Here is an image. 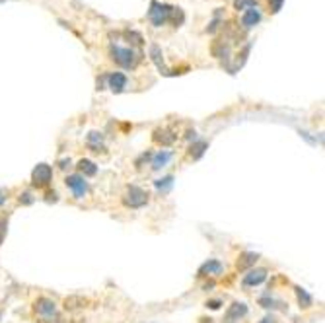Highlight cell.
I'll use <instances>...</instances> for the list:
<instances>
[{
    "instance_id": "cell-1",
    "label": "cell",
    "mask_w": 325,
    "mask_h": 323,
    "mask_svg": "<svg viewBox=\"0 0 325 323\" xmlns=\"http://www.w3.org/2000/svg\"><path fill=\"white\" fill-rule=\"evenodd\" d=\"M148 18L150 21L160 28V26H164L166 21H174L176 26H179L181 21H183V12L179 10V8H171L169 4H164V2H152L150 4V10H148Z\"/></svg>"
},
{
    "instance_id": "cell-2",
    "label": "cell",
    "mask_w": 325,
    "mask_h": 323,
    "mask_svg": "<svg viewBox=\"0 0 325 323\" xmlns=\"http://www.w3.org/2000/svg\"><path fill=\"white\" fill-rule=\"evenodd\" d=\"M123 203L128 208H142L148 203V193L138 185H128L123 195Z\"/></svg>"
},
{
    "instance_id": "cell-3",
    "label": "cell",
    "mask_w": 325,
    "mask_h": 323,
    "mask_svg": "<svg viewBox=\"0 0 325 323\" xmlns=\"http://www.w3.org/2000/svg\"><path fill=\"white\" fill-rule=\"evenodd\" d=\"M111 55H113V60L117 62L119 67H123V69H133L138 60L135 51L123 49V47H119V45H111Z\"/></svg>"
},
{
    "instance_id": "cell-4",
    "label": "cell",
    "mask_w": 325,
    "mask_h": 323,
    "mask_svg": "<svg viewBox=\"0 0 325 323\" xmlns=\"http://www.w3.org/2000/svg\"><path fill=\"white\" fill-rule=\"evenodd\" d=\"M51 179H53V169L47 164H39V166L33 169V174H31V183H33V187H37V189L47 187L51 183Z\"/></svg>"
},
{
    "instance_id": "cell-5",
    "label": "cell",
    "mask_w": 325,
    "mask_h": 323,
    "mask_svg": "<svg viewBox=\"0 0 325 323\" xmlns=\"http://www.w3.org/2000/svg\"><path fill=\"white\" fill-rule=\"evenodd\" d=\"M64 183H67V187L72 191V195L76 197V199H82V197L88 193V181H86V177H82L80 174L67 176Z\"/></svg>"
},
{
    "instance_id": "cell-6",
    "label": "cell",
    "mask_w": 325,
    "mask_h": 323,
    "mask_svg": "<svg viewBox=\"0 0 325 323\" xmlns=\"http://www.w3.org/2000/svg\"><path fill=\"white\" fill-rule=\"evenodd\" d=\"M35 312L39 313L41 317L49 319V317H53V315L57 313V306H55V302H53L51 298L41 296V298H37V302H35Z\"/></svg>"
},
{
    "instance_id": "cell-7",
    "label": "cell",
    "mask_w": 325,
    "mask_h": 323,
    "mask_svg": "<svg viewBox=\"0 0 325 323\" xmlns=\"http://www.w3.org/2000/svg\"><path fill=\"white\" fill-rule=\"evenodd\" d=\"M247 313V306L244 302H234L228 308L226 315H224V323H236L240 321Z\"/></svg>"
},
{
    "instance_id": "cell-8",
    "label": "cell",
    "mask_w": 325,
    "mask_h": 323,
    "mask_svg": "<svg viewBox=\"0 0 325 323\" xmlns=\"http://www.w3.org/2000/svg\"><path fill=\"white\" fill-rule=\"evenodd\" d=\"M267 278V269L259 267V269H251L249 273L244 276V286H257Z\"/></svg>"
},
{
    "instance_id": "cell-9",
    "label": "cell",
    "mask_w": 325,
    "mask_h": 323,
    "mask_svg": "<svg viewBox=\"0 0 325 323\" xmlns=\"http://www.w3.org/2000/svg\"><path fill=\"white\" fill-rule=\"evenodd\" d=\"M107 84L115 94H121L125 90V86H127V76L123 72H111L107 76Z\"/></svg>"
},
{
    "instance_id": "cell-10",
    "label": "cell",
    "mask_w": 325,
    "mask_h": 323,
    "mask_svg": "<svg viewBox=\"0 0 325 323\" xmlns=\"http://www.w3.org/2000/svg\"><path fill=\"white\" fill-rule=\"evenodd\" d=\"M261 21V12L257 10V8H247L246 12H244V16H242V26L244 28H253V26H257Z\"/></svg>"
},
{
    "instance_id": "cell-11",
    "label": "cell",
    "mask_w": 325,
    "mask_h": 323,
    "mask_svg": "<svg viewBox=\"0 0 325 323\" xmlns=\"http://www.w3.org/2000/svg\"><path fill=\"white\" fill-rule=\"evenodd\" d=\"M222 263L216 261V259H208L207 263L203 265L201 269H199V276H208V274H220L222 273Z\"/></svg>"
},
{
    "instance_id": "cell-12",
    "label": "cell",
    "mask_w": 325,
    "mask_h": 323,
    "mask_svg": "<svg viewBox=\"0 0 325 323\" xmlns=\"http://www.w3.org/2000/svg\"><path fill=\"white\" fill-rule=\"evenodd\" d=\"M154 140L160 142V144H164V146H168V144L176 142V135L171 131H168V128H156L154 131Z\"/></svg>"
},
{
    "instance_id": "cell-13",
    "label": "cell",
    "mask_w": 325,
    "mask_h": 323,
    "mask_svg": "<svg viewBox=\"0 0 325 323\" xmlns=\"http://www.w3.org/2000/svg\"><path fill=\"white\" fill-rule=\"evenodd\" d=\"M78 169H80V176L82 177H92L98 174V166L90 160H80L78 162Z\"/></svg>"
},
{
    "instance_id": "cell-14",
    "label": "cell",
    "mask_w": 325,
    "mask_h": 323,
    "mask_svg": "<svg viewBox=\"0 0 325 323\" xmlns=\"http://www.w3.org/2000/svg\"><path fill=\"white\" fill-rule=\"evenodd\" d=\"M257 257H259V255L253 253V251H246V253H242L240 255V259H237V269H247V267L255 265Z\"/></svg>"
},
{
    "instance_id": "cell-15",
    "label": "cell",
    "mask_w": 325,
    "mask_h": 323,
    "mask_svg": "<svg viewBox=\"0 0 325 323\" xmlns=\"http://www.w3.org/2000/svg\"><path fill=\"white\" fill-rule=\"evenodd\" d=\"M171 152H168V150H162V152H158L156 156H154V160H152V167L154 169H160V167H164L166 164H168L169 160H171Z\"/></svg>"
},
{
    "instance_id": "cell-16",
    "label": "cell",
    "mask_w": 325,
    "mask_h": 323,
    "mask_svg": "<svg viewBox=\"0 0 325 323\" xmlns=\"http://www.w3.org/2000/svg\"><path fill=\"white\" fill-rule=\"evenodd\" d=\"M150 57H152V60L156 62L158 70H162L164 74H168V70L164 67V59H162V49H160L158 45H152V47H150Z\"/></svg>"
},
{
    "instance_id": "cell-17",
    "label": "cell",
    "mask_w": 325,
    "mask_h": 323,
    "mask_svg": "<svg viewBox=\"0 0 325 323\" xmlns=\"http://www.w3.org/2000/svg\"><path fill=\"white\" fill-rule=\"evenodd\" d=\"M88 146L92 148V152H99V150H103V137H101L99 133H90Z\"/></svg>"
},
{
    "instance_id": "cell-18",
    "label": "cell",
    "mask_w": 325,
    "mask_h": 323,
    "mask_svg": "<svg viewBox=\"0 0 325 323\" xmlns=\"http://www.w3.org/2000/svg\"><path fill=\"white\" fill-rule=\"evenodd\" d=\"M296 294H298V302L302 304V308H310L312 306V296L302 290V288H296Z\"/></svg>"
},
{
    "instance_id": "cell-19",
    "label": "cell",
    "mask_w": 325,
    "mask_h": 323,
    "mask_svg": "<svg viewBox=\"0 0 325 323\" xmlns=\"http://www.w3.org/2000/svg\"><path fill=\"white\" fill-rule=\"evenodd\" d=\"M236 10H247V8H257V0H234Z\"/></svg>"
},
{
    "instance_id": "cell-20",
    "label": "cell",
    "mask_w": 325,
    "mask_h": 323,
    "mask_svg": "<svg viewBox=\"0 0 325 323\" xmlns=\"http://www.w3.org/2000/svg\"><path fill=\"white\" fill-rule=\"evenodd\" d=\"M205 148H207V142H205V140H199L197 144H193V146H191V152L195 150V154H191V158H195V160L201 158L203 156V152H205Z\"/></svg>"
},
{
    "instance_id": "cell-21",
    "label": "cell",
    "mask_w": 325,
    "mask_h": 323,
    "mask_svg": "<svg viewBox=\"0 0 325 323\" xmlns=\"http://www.w3.org/2000/svg\"><path fill=\"white\" fill-rule=\"evenodd\" d=\"M156 187L160 189V191H162V193H166L169 187H171V177H164V179H158Z\"/></svg>"
},
{
    "instance_id": "cell-22",
    "label": "cell",
    "mask_w": 325,
    "mask_h": 323,
    "mask_svg": "<svg viewBox=\"0 0 325 323\" xmlns=\"http://www.w3.org/2000/svg\"><path fill=\"white\" fill-rule=\"evenodd\" d=\"M283 4H285V0H269V6H271V12H273V14L280 12Z\"/></svg>"
},
{
    "instance_id": "cell-23",
    "label": "cell",
    "mask_w": 325,
    "mask_h": 323,
    "mask_svg": "<svg viewBox=\"0 0 325 323\" xmlns=\"http://www.w3.org/2000/svg\"><path fill=\"white\" fill-rule=\"evenodd\" d=\"M20 203H24V205H31V203H33V197H31V193H28V191H26V193H21V195H20Z\"/></svg>"
},
{
    "instance_id": "cell-24",
    "label": "cell",
    "mask_w": 325,
    "mask_h": 323,
    "mask_svg": "<svg viewBox=\"0 0 325 323\" xmlns=\"http://www.w3.org/2000/svg\"><path fill=\"white\" fill-rule=\"evenodd\" d=\"M222 306V300H208L207 302V308H210V310H218Z\"/></svg>"
},
{
    "instance_id": "cell-25",
    "label": "cell",
    "mask_w": 325,
    "mask_h": 323,
    "mask_svg": "<svg viewBox=\"0 0 325 323\" xmlns=\"http://www.w3.org/2000/svg\"><path fill=\"white\" fill-rule=\"evenodd\" d=\"M4 201H6V197H2V191H0V205H2Z\"/></svg>"
}]
</instances>
